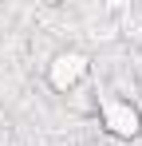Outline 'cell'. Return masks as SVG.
Instances as JSON below:
<instances>
[{
	"label": "cell",
	"instance_id": "cell-1",
	"mask_svg": "<svg viewBox=\"0 0 142 146\" xmlns=\"http://www.w3.org/2000/svg\"><path fill=\"white\" fill-rule=\"evenodd\" d=\"M91 71H95V63H91L87 51H79V48H59V51H51L47 63H44V83H47L51 95H75V91L87 87Z\"/></svg>",
	"mask_w": 142,
	"mask_h": 146
},
{
	"label": "cell",
	"instance_id": "cell-2",
	"mask_svg": "<svg viewBox=\"0 0 142 146\" xmlns=\"http://www.w3.org/2000/svg\"><path fill=\"white\" fill-rule=\"evenodd\" d=\"M95 119H99V130L115 142H134L142 138V107L126 95H107L95 99Z\"/></svg>",
	"mask_w": 142,
	"mask_h": 146
}]
</instances>
